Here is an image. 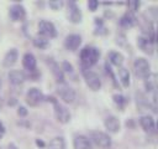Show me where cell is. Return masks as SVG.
Instances as JSON below:
<instances>
[{
  "mask_svg": "<svg viewBox=\"0 0 158 149\" xmlns=\"http://www.w3.org/2000/svg\"><path fill=\"white\" fill-rule=\"evenodd\" d=\"M17 55H19V53H17V50H16V48L9 50V51L6 52L4 60H2V65H4L5 67L12 66V65L16 62V60H17Z\"/></svg>",
  "mask_w": 158,
  "mask_h": 149,
  "instance_id": "20",
  "label": "cell"
},
{
  "mask_svg": "<svg viewBox=\"0 0 158 149\" xmlns=\"http://www.w3.org/2000/svg\"><path fill=\"white\" fill-rule=\"evenodd\" d=\"M4 133H5V127H4V124L0 122V138L4 135Z\"/></svg>",
  "mask_w": 158,
  "mask_h": 149,
  "instance_id": "33",
  "label": "cell"
},
{
  "mask_svg": "<svg viewBox=\"0 0 158 149\" xmlns=\"http://www.w3.org/2000/svg\"><path fill=\"white\" fill-rule=\"evenodd\" d=\"M17 113H19V115H21V117H25V115H27V109L21 106V107H19Z\"/></svg>",
  "mask_w": 158,
  "mask_h": 149,
  "instance_id": "32",
  "label": "cell"
},
{
  "mask_svg": "<svg viewBox=\"0 0 158 149\" xmlns=\"http://www.w3.org/2000/svg\"><path fill=\"white\" fill-rule=\"evenodd\" d=\"M57 93H58L59 97H60L64 102H67V103H72V102L75 99V91H74L72 87H69L68 84H65V83H62V84L58 86Z\"/></svg>",
  "mask_w": 158,
  "mask_h": 149,
  "instance_id": "7",
  "label": "cell"
},
{
  "mask_svg": "<svg viewBox=\"0 0 158 149\" xmlns=\"http://www.w3.org/2000/svg\"><path fill=\"white\" fill-rule=\"evenodd\" d=\"M33 45L38 48H46L48 46V40L43 36H36L33 38Z\"/></svg>",
  "mask_w": 158,
  "mask_h": 149,
  "instance_id": "25",
  "label": "cell"
},
{
  "mask_svg": "<svg viewBox=\"0 0 158 149\" xmlns=\"http://www.w3.org/2000/svg\"><path fill=\"white\" fill-rule=\"evenodd\" d=\"M98 5H99V2H98L96 0H89V2H88V6H89V9H90L91 11H94V10L98 7Z\"/></svg>",
  "mask_w": 158,
  "mask_h": 149,
  "instance_id": "31",
  "label": "cell"
},
{
  "mask_svg": "<svg viewBox=\"0 0 158 149\" xmlns=\"http://www.w3.org/2000/svg\"><path fill=\"white\" fill-rule=\"evenodd\" d=\"M137 43L141 50H143L146 53H153L154 51V40H152L148 36H139L137 38Z\"/></svg>",
  "mask_w": 158,
  "mask_h": 149,
  "instance_id": "9",
  "label": "cell"
},
{
  "mask_svg": "<svg viewBox=\"0 0 158 149\" xmlns=\"http://www.w3.org/2000/svg\"><path fill=\"white\" fill-rule=\"evenodd\" d=\"M104 124H105L106 129H109V130L112 132V133H115V132H117V130L120 129V120H118L115 115H107V117L105 118Z\"/></svg>",
  "mask_w": 158,
  "mask_h": 149,
  "instance_id": "16",
  "label": "cell"
},
{
  "mask_svg": "<svg viewBox=\"0 0 158 149\" xmlns=\"http://www.w3.org/2000/svg\"><path fill=\"white\" fill-rule=\"evenodd\" d=\"M99 56H100V52L94 46H84L83 50L80 51V60L85 68L95 65L99 60Z\"/></svg>",
  "mask_w": 158,
  "mask_h": 149,
  "instance_id": "1",
  "label": "cell"
},
{
  "mask_svg": "<svg viewBox=\"0 0 158 149\" xmlns=\"http://www.w3.org/2000/svg\"><path fill=\"white\" fill-rule=\"evenodd\" d=\"M74 148L75 149H91V143L86 137L77 135L74 138Z\"/></svg>",
  "mask_w": 158,
  "mask_h": 149,
  "instance_id": "18",
  "label": "cell"
},
{
  "mask_svg": "<svg viewBox=\"0 0 158 149\" xmlns=\"http://www.w3.org/2000/svg\"><path fill=\"white\" fill-rule=\"evenodd\" d=\"M118 77H120L121 82H122V84H123L125 87H127V86L130 84V72H128L127 68L120 66V67H118Z\"/></svg>",
  "mask_w": 158,
  "mask_h": 149,
  "instance_id": "23",
  "label": "cell"
},
{
  "mask_svg": "<svg viewBox=\"0 0 158 149\" xmlns=\"http://www.w3.org/2000/svg\"><path fill=\"white\" fill-rule=\"evenodd\" d=\"M139 124L148 133H154L156 132V123H154V119L151 115H142L139 118Z\"/></svg>",
  "mask_w": 158,
  "mask_h": 149,
  "instance_id": "13",
  "label": "cell"
},
{
  "mask_svg": "<svg viewBox=\"0 0 158 149\" xmlns=\"http://www.w3.org/2000/svg\"><path fill=\"white\" fill-rule=\"evenodd\" d=\"M43 98H44L43 93H42L38 88H36V87L30 88V89L27 91V93H26V102H27L30 106H32V107L40 104V103L43 101Z\"/></svg>",
  "mask_w": 158,
  "mask_h": 149,
  "instance_id": "8",
  "label": "cell"
},
{
  "mask_svg": "<svg viewBox=\"0 0 158 149\" xmlns=\"http://www.w3.org/2000/svg\"><path fill=\"white\" fill-rule=\"evenodd\" d=\"M68 16L72 22L81 21V11L74 1H68Z\"/></svg>",
  "mask_w": 158,
  "mask_h": 149,
  "instance_id": "10",
  "label": "cell"
},
{
  "mask_svg": "<svg viewBox=\"0 0 158 149\" xmlns=\"http://www.w3.org/2000/svg\"><path fill=\"white\" fill-rule=\"evenodd\" d=\"M133 68H135V73L137 77H141V78H146L148 74H149V63L146 58L143 57H138L133 62Z\"/></svg>",
  "mask_w": 158,
  "mask_h": 149,
  "instance_id": "4",
  "label": "cell"
},
{
  "mask_svg": "<svg viewBox=\"0 0 158 149\" xmlns=\"http://www.w3.org/2000/svg\"><path fill=\"white\" fill-rule=\"evenodd\" d=\"M127 6H128V9H130L131 11H135V10H137V9L139 7V1H137V0H131V1L127 2ZM131 11H130V12H131Z\"/></svg>",
  "mask_w": 158,
  "mask_h": 149,
  "instance_id": "27",
  "label": "cell"
},
{
  "mask_svg": "<svg viewBox=\"0 0 158 149\" xmlns=\"http://www.w3.org/2000/svg\"><path fill=\"white\" fill-rule=\"evenodd\" d=\"M65 148V143L64 139L62 137H56L49 142L48 149H64Z\"/></svg>",
  "mask_w": 158,
  "mask_h": 149,
  "instance_id": "24",
  "label": "cell"
},
{
  "mask_svg": "<svg viewBox=\"0 0 158 149\" xmlns=\"http://www.w3.org/2000/svg\"><path fill=\"white\" fill-rule=\"evenodd\" d=\"M22 65L30 72L36 71V57L31 52H26L22 57Z\"/></svg>",
  "mask_w": 158,
  "mask_h": 149,
  "instance_id": "14",
  "label": "cell"
},
{
  "mask_svg": "<svg viewBox=\"0 0 158 149\" xmlns=\"http://www.w3.org/2000/svg\"><path fill=\"white\" fill-rule=\"evenodd\" d=\"M36 144H37L38 147H44V143H43L42 140H40V139H37V140H36Z\"/></svg>",
  "mask_w": 158,
  "mask_h": 149,
  "instance_id": "34",
  "label": "cell"
},
{
  "mask_svg": "<svg viewBox=\"0 0 158 149\" xmlns=\"http://www.w3.org/2000/svg\"><path fill=\"white\" fill-rule=\"evenodd\" d=\"M38 32L41 34V36L43 37H54L57 35V30L53 22L48 21V20H41L38 22Z\"/></svg>",
  "mask_w": 158,
  "mask_h": 149,
  "instance_id": "6",
  "label": "cell"
},
{
  "mask_svg": "<svg viewBox=\"0 0 158 149\" xmlns=\"http://www.w3.org/2000/svg\"><path fill=\"white\" fill-rule=\"evenodd\" d=\"M114 101H115V103H117L120 107H122L123 104H126V102H127V99L122 96V94H114Z\"/></svg>",
  "mask_w": 158,
  "mask_h": 149,
  "instance_id": "26",
  "label": "cell"
},
{
  "mask_svg": "<svg viewBox=\"0 0 158 149\" xmlns=\"http://www.w3.org/2000/svg\"><path fill=\"white\" fill-rule=\"evenodd\" d=\"M136 22H137L136 16H135L132 12H130V11L126 12V14H123V15L120 17V25L123 26V27H131V26H133Z\"/></svg>",
  "mask_w": 158,
  "mask_h": 149,
  "instance_id": "19",
  "label": "cell"
},
{
  "mask_svg": "<svg viewBox=\"0 0 158 149\" xmlns=\"http://www.w3.org/2000/svg\"><path fill=\"white\" fill-rule=\"evenodd\" d=\"M47 101H51L54 104V114H56V118L58 122L68 123L70 120V113L64 106H62L59 102H57L53 97H47Z\"/></svg>",
  "mask_w": 158,
  "mask_h": 149,
  "instance_id": "2",
  "label": "cell"
},
{
  "mask_svg": "<svg viewBox=\"0 0 158 149\" xmlns=\"http://www.w3.org/2000/svg\"><path fill=\"white\" fill-rule=\"evenodd\" d=\"M105 68H106V72H107V74H110V77H111V79H112V82L117 86V83H116V78H115V74H114V72H112V70H111V67L106 63L105 65Z\"/></svg>",
  "mask_w": 158,
  "mask_h": 149,
  "instance_id": "28",
  "label": "cell"
},
{
  "mask_svg": "<svg viewBox=\"0 0 158 149\" xmlns=\"http://www.w3.org/2000/svg\"><path fill=\"white\" fill-rule=\"evenodd\" d=\"M144 87L148 92H156L157 89V74L156 73H149L144 78Z\"/></svg>",
  "mask_w": 158,
  "mask_h": 149,
  "instance_id": "21",
  "label": "cell"
},
{
  "mask_svg": "<svg viewBox=\"0 0 158 149\" xmlns=\"http://www.w3.org/2000/svg\"><path fill=\"white\" fill-rule=\"evenodd\" d=\"M62 70H64V71H67V72H72L73 71V66L69 63V62H67V61H63V63H62V67H60Z\"/></svg>",
  "mask_w": 158,
  "mask_h": 149,
  "instance_id": "30",
  "label": "cell"
},
{
  "mask_svg": "<svg viewBox=\"0 0 158 149\" xmlns=\"http://www.w3.org/2000/svg\"><path fill=\"white\" fill-rule=\"evenodd\" d=\"M81 72H83V76H84V78H85L86 84H88L93 91H98V89L101 87V81H100L99 76H98L94 71L83 67V71H81Z\"/></svg>",
  "mask_w": 158,
  "mask_h": 149,
  "instance_id": "3",
  "label": "cell"
},
{
  "mask_svg": "<svg viewBox=\"0 0 158 149\" xmlns=\"http://www.w3.org/2000/svg\"><path fill=\"white\" fill-rule=\"evenodd\" d=\"M9 79H10V82L14 83V84H20V83H22V82L26 79V76H25V73H23L22 71H20V70H11V71L9 72Z\"/></svg>",
  "mask_w": 158,
  "mask_h": 149,
  "instance_id": "17",
  "label": "cell"
},
{
  "mask_svg": "<svg viewBox=\"0 0 158 149\" xmlns=\"http://www.w3.org/2000/svg\"><path fill=\"white\" fill-rule=\"evenodd\" d=\"M80 42H81V37H80L79 35H77V34H70V35H68V36L65 37V41H64L65 47H67L68 50H70V51L77 50V48L79 47Z\"/></svg>",
  "mask_w": 158,
  "mask_h": 149,
  "instance_id": "12",
  "label": "cell"
},
{
  "mask_svg": "<svg viewBox=\"0 0 158 149\" xmlns=\"http://www.w3.org/2000/svg\"><path fill=\"white\" fill-rule=\"evenodd\" d=\"M9 149H17V148H16V145H15V144H12V143H11V144H9Z\"/></svg>",
  "mask_w": 158,
  "mask_h": 149,
  "instance_id": "35",
  "label": "cell"
},
{
  "mask_svg": "<svg viewBox=\"0 0 158 149\" xmlns=\"http://www.w3.org/2000/svg\"><path fill=\"white\" fill-rule=\"evenodd\" d=\"M47 63H48V66L51 67V70H52L53 74L56 76L57 81L63 83V82H64V76H63V71H62V68L59 67V65H58L53 58H47Z\"/></svg>",
  "mask_w": 158,
  "mask_h": 149,
  "instance_id": "15",
  "label": "cell"
},
{
  "mask_svg": "<svg viewBox=\"0 0 158 149\" xmlns=\"http://www.w3.org/2000/svg\"><path fill=\"white\" fill-rule=\"evenodd\" d=\"M9 15L10 17L14 20V21H20V20H23L25 16H26V10L22 5L20 4H15L10 7L9 10Z\"/></svg>",
  "mask_w": 158,
  "mask_h": 149,
  "instance_id": "11",
  "label": "cell"
},
{
  "mask_svg": "<svg viewBox=\"0 0 158 149\" xmlns=\"http://www.w3.org/2000/svg\"><path fill=\"white\" fill-rule=\"evenodd\" d=\"M90 137H91V139L94 140V143H95L98 147L102 148V149H107V148H110V145H111V138H110L106 133H104V132H99V130L91 132V133H90Z\"/></svg>",
  "mask_w": 158,
  "mask_h": 149,
  "instance_id": "5",
  "label": "cell"
},
{
  "mask_svg": "<svg viewBox=\"0 0 158 149\" xmlns=\"http://www.w3.org/2000/svg\"><path fill=\"white\" fill-rule=\"evenodd\" d=\"M109 60H110V62H111L112 65L120 67V66L122 65V62H123V56H122L120 52L111 51V52L109 53Z\"/></svg>",
  "mask_w": 158,
  "mask_h": 149,
  "instance_id": "22",
  "label": "cell"
},
{
  "mask_svg": "<svg viewBox=\"0 0 158 149\" xmlns=\"http://www.w3.org/2000/svg\"><path fill=\"white\" fill-rule=\"evenodd\" d=\"M63 5V2L60 1V0H56V1H49V6L52 7V9H54V10H57V9H59L60 6Z\"/></svg>",
  "mask_w": 158,
  "mask_h": 149,
  "instance_id": "29",
  "label": "cell"
}]
</instances>
